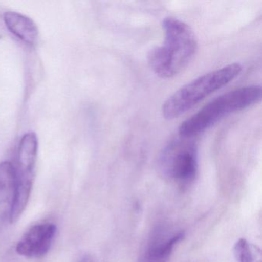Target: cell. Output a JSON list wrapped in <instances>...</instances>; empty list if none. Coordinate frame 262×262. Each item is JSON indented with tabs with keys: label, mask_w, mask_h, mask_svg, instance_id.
I'll list each match as a JSON object with an SVG mask.
<instances>
[{
	"label": "cell",
	"mask_w": 262,
	"mask_h": 262,
	"mask_svg": "<svg viewBox=\"0 0 262 262\" xmlns=\"http://www.w3.org/2000/svg\"><path fill=\"white\" fill-rule=\"evenodd\" d=\"M261 86L256 85L241 87L221 95L184 121L179 128V136L192 139L225 116L257 104L261 99Z\"/></svg>",
	"instance_id": "2"
},
{
	"label": "cell",
	"mask_w": 262,
	"mask_h": 262,
	"mask_svg": "<svg viewBox=\"0 0 262 262\" xmlns=\"http://www.w3.org/2000/svg\"><path fill=\"white\" fill-rule=\"evenodd\" d=\"M234 255L237 262H261L260 249L244 238L234 245Z\"/></svg>",
	"instance_id": "10"
},
{
	"label": "cell",
	"mask_w": 262,
	"mask_h": 262,
	"mask_svg": "<svg viewBox=\"0 0 262 262\" xmlns=\"http://www.w3.org/2000/svg\"><path fill=\"white\" fill-rule=\"evenodd\" d=\"M16 196V174L14 165L10 162L0 163V231L8 221L11 222L12 212Z\"/></svg>",
	"instance_id": "8"
},
{
	"label": "cell",
	"mask_w": 262,
	"mask_h": 262,
	"mask_svg": "<svg viewBox=\"0 0 262 262\" xmlns=\"http://www.w3.org/2000/svg\"><path fill=\"white\" fill-rule=\"evenodd\" d=\"M79 262H94V260L92 259V257H89V256H85L83 258L81 259Z\"/></svg>",
	"instance_id": "11"
},
{
	"label": "cell",
	"mask_w": 262,
	"mask_h": 262,
	"mask_svg": "<svg viewBox=\"0 0 262 262\" xmlns=\"http://www.w3.org/2000/svg\"><path fill=\"white\" fill-rule=\"evenodd\" d=\"M56 233V226L51 222L33 225L18 242L16 251L24 257H42L50 251Z\"/></svg>",
	"instance_id": "6"
},
{
	"label": "cell",
	"mask_w": 262,
	"mask_h": 262,
	"mask_svg": "<svg viewBox=\"0 0 262 262\" xmlns=\"http://www.w3.org/2000/svg\"><path fill=\"white\" fill-rule=\"evenodd\" d=\"M242 70L243 67L240 63L234 62L205 73L185 84L162 104L164 119L172 120L185 114L209 95L234 80Z\"/></svg>",
	"instance_id": "3"
},
{
	"label": "cell",
	"mask_w": 262,
	"mask_h": 262,
	"mask_svg": "<svg viewBox=\"0 0 262 262\" xmlns=\"http://www.w3.org/2000/svg\"><path fill=\"white\" fill-rule=\"evenodd\" d=\"M4 23L7 29L16 37L27 45H36L39 37L37 26L33 19L16 12H7L4 15Z\"/></svg>",
	"instance_id": "9"
},
{
	"label": "cell",
	"mask_w": 262,
	"mask_h": 262,
	"mask_svg": "<svg viewBox=\"0 0 262 262\" xmlns=\"http://www.w3.org/2000/svg\"><path fill=\"white\" fill-rule=\"evenodd\" d=\"M185 237L183 231L159 226L153 231L139 262H167L174 247Z\"/></svg>",
	"instance_id": "7"
},
{
	"label": "cell",
	"mask_w": 262,
	"mask_h": 262,
	"mask_svg": "<svg viewBox=\"0 0 262 262\" xmlns=\"http://www.w3.org/2000/svg\"><path fill=\"white\" fill-rule=\"evenodd\" d=\"M191 139L179 136L162 149L158 168L165 179L180 185H188L195 179L199 169L198 146Z\"/></svg>",
	"instance_id": "4"
},
{
	"label": "cell",
	"mask_w": 262,
	"mask_h": 262,
	"mask_svg": "<svg viewBox=\"0 0 262 262\" xmlns=\"http://www.w3.org/2000/svg\"><path fill=\"white\" fill-rule=\"evenodd\" d=\"M162 26L165 39L162 45L148 52V62L158 76L170 79L180 73L192 60L199 42L194 30L178 18H165Z\"/></svg>",
	"instance_id": "1"
},
{
	"label": "cell",
	"mask_w": 262,
	"mask_h": 262,
	"mask_svg": "<svg viewBox=\"0 0 262 262\" xmlns=\"http://www.w3.org/2000/svg\"><path fill=\"white\" fill-rule=\"evenodd\" d=\"M38 152V139L33 132L26 133L20 142L17 154L16 174V196L11 223L16 222L27 207L34 180L35 167Z\"/></svg>",
	"instance_id": "5"
}]
</instances>
